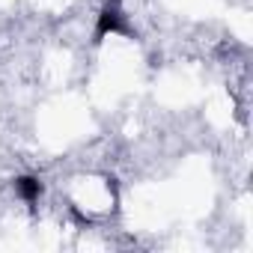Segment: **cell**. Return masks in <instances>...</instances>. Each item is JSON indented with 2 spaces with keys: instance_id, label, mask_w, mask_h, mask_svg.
Masks as SVG:
<instances>
[{
  "instance_id": "cell-1",
  "label": "cell",
  "mask_w": 253,
  "mask_h": 253,
  "mask_svg": "<svg viewBox=\"0 0 253 253\" xmlns=\"http://www.w3.org/2000/svg\"><path fill=\"white\" fill-rule=\"evenodd\" d=\"M125 33H128V12L122 9V0H104L95 15L92 42H101L107 36H125Z\"/></svg>"
},
{
  "instance_id": "cell-2",
  "label": "cell",
  "mask_w": 253,
  "mask_h": 253,
  "mask_svg": "<svg viewBox=\"0 0 253 253\" xmlns=\"http://www.w3.org/2000/svg\"><path fill=\"white\" fill-rule=\"evenodd\" d=\"M12 191H15V197L24 203V206H39V200H42V194H45V185H42V179L39 176H33V173H24V176H15L12 179Z\"/></svg>"
}]
</instances>
